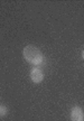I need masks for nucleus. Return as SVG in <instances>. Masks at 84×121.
<instances>
[{
  "label": "nucleus",
  "instance_id": "obj_2",
  "mask_svg": "<svg viewBox=\"0 0 84 121\" xmlns=\"http://www.w3.org/2000/svg\"><path fill=\"white\" fill-rule=\"evenodd\" d=\"M29 76H30V80L33 83H35V84H39L44 81V73H43V71L38 67H34V69H31L30 71V74H29Z\"/></svg>",
  "mask_w": 84,
  "mask_h": 121
},
{
  "label": "nucleus",
  "instance_id": "obj_1",
  "mask_svg": "<svg viewBox=\"0 0 84 121\" xmlns=\"http://www.w3.org/2000/svg\"><path fill=\"white\" fill-rule=\"evenodd\" d=\"M22 56L26 60L27 63L34 65V66H38V65L43 64V62L45 60L43 53L33 45H27L22 49Z\"/></svg>",
  "mask_w": 84,
  "mask_h": 121
},
{
  "label": "nucleus",
  "instance_id": "obj_3",
  "mask_svg": "<svg viewBox=\"0 0 84 121\" xmlns=\"http://www.w3.org/2000/svg\"><path fill=\"white\" fill-rule=\"evenodd\" d=\"M71 121H83L84 120V112L80 107H73L70 112Z\"/></svg>",
  "mask_w": 84,
  "mask_h": 121
},
{
  "label": "nucleus",
  "instance_id": "obj_5",
  "mask_svg": "<svg viewBox=\"0 0 84 121\" xmlns=\"http://www.w3.org/2000/svg\"><path fill=\"white\" fill-rule=\"evenodd\" d=\"M82 58H83V60H84V51H83V52H82Z\"/></svg>",
  "mask_w": 84,
  "mask_h": 121
},
{
  "label": "nucleus",
  "instance_id": "obj_4",
  "mask_svg": "<svg viewBox=\"0 0 84 121\" xmlns=\"http://www.w3.org/2000/svg\"><path fill=\"white\" fill-rule=\"evenodd\" d=\"M9 113V109L6 105H0V118L6 117Z\"/></svg>",
  "mask_w": 84,
  "mask_h": 121
}]
</instances>
